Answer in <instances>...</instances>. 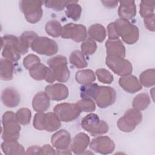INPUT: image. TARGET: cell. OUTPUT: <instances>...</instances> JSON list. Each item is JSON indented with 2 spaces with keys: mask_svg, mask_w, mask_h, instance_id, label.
I'll use <instances>...</instances> for the list:
<instances>
[{
  "mask_svg": "<svg viewBox=\"0 0 155 155\" xmlns=\"http://www.w3.org/2000/svg\"><path fill=\"white\" fill-rule=\"evenodd\" d=\"M142 114L140 111L136 108L128 110L117 122L118 128L125 133L133 131L141 122Z\"/></svg>",
  "mask_w": 155,
  "mask_h": 155,
  "instance_id": "obj_8",
  "label": "cell"
},
{
  "mask_svg": "<svg viewBox=\"0 0 155 155\" xmlns=\"http://www.w3.org/2000/svg\"><path fill=\"white\" fill-rule=\"evenodd\" d=\"M1 149L3 153L7 155L24 154L25 149L18 140L4 141L1 143Z\"/></svg>",
  "mask_w": 155,
  "mask_h": 155,
  "instance_id": "obj_24",
  "label": "cell"
},
{
  "mask_svg": "<svg viewBox=\"0 0 155 155\" xmlns=\"http://www.w3.org/2000/svg\"><path fill=\"white\" fill-rule=\"evenodd\" d=\"M105 47L107 56H118L123 58L125 56V47L119 39H108L105 42Z\"/></svg>",
  "mask_w": 155,
  "mask_h": 155,
  "instance_id": "obj_19",
  "label": "cell"
},
{
  "mask_svg": "<svg viewBox=\"0 0 155 155\" xmlns=\"http://www.w3.org/2000/svg\"><path fill=\"white\" fill-rule=\"evenodd\" d=\"M90 137L85 133L77 134L71 140L70 148L73 153L76 154H83L90 144Z\"/></svg>",
  "mask_w": 155,
  "mask_h": 155,
  "instance_id": "obj_17",
  "label": "cell"
},
{
  "mask_svg": "<svg viewBox=\"0 0 155 155\" xmlns=\"http://www.w3.org/2000/svg\"><path fill=\"white\" fill-rule=\"evenodd\" d=\"M19 47V38L12 35H5L1 38L2 56L4 59L17 62L21 58Z\"/></svg>",
  "mask_w": 155,
  "mask_h": 155,
  "instance_id": "obj_5",
  "label": "cell"
},
{
  "mask_svg": "<svg viewBox=\"0 0 155 155\" xmlns=\"http://www.w3.org/2000/svg\"><path fill=\"white\" fill-rule=\"evenodd\" d=\"M75 79L78 84L84 85L90 84L94 82L96 80V76L93 70L85 69L77 71L75 74Z\"/></svg>",
  "mask_w": 155,
  "mask_h": 155,
  "instance_id": "obj_27",
  "label": "cell"
},
{
  "mask_svg": "<svg viewBox=\"0 0 155 155\" xmlns=\"http://www.w3.org/2000/svg\"><path fill=\"white\" fill-rule=\"evenodd\" d=\"M53 111L60 120L64 122H70L75 120L81 113L76 104L71 103L58 104L55 105Z\"/></svg>",
  "mask_w": 155,
  "mask_h": 155,
  "instance_id": "obj_11",
  "label": "cell"
},
{
  "mask_svg": "<svg viewBox=\"0 0 155 155\" xmlns=\"http://www.w3.org/2000/svg\"><path fill=\"white\" fill-rule=\"evenodd\" d=\"M16 119L18 122L23 125L30 123L31 117V112L27 108H21L16 113Z\"/></svg>",
  "mask_w": 155,
  "mask_h": 155,
  "instance_id": "obj_37",
  "label": "cell"
},
{
  "mask_svg": "<svg viewBox=\"0 0 155 155\" xmlns=\"http://www.w3.org/2000/svg\"><path fill=\"white\" fill-rule=\"evenodd\" d=\"M119 37L127 44H135L139 38V30L138 27L131 24L128 20L117 19L114 21Z\"/></svg>",
  "mask_w": 155,
  "mask_h": 155,
  "instance_id": "obj_4",
  "label": "cell"
},
{
  "mask_svg": "<svg viewBox=\"0 0 155 155\" xmlns=\"http://www.w3.org/2000/svg\"><path fill=\"white\" fill-rule=\"evenodd\" d=\"M50 98L45 91H39L33 97L32 100V107L37 113L47 111L50 105Z\"/></svg>",
  "mask_w": 155,
  "mask_h": 155,
  "instance_id": "obj_21",
  "label": "cell"
},
{
  "mask_svg": "<svg viewBox=\"0 0 155 155\" xmlns=\"http://www.w3.org/2000/svg\"><path fill=\"white\" fill-rule=\"evenodd\" d=\"M143 22L145 27L148 30L150 31H154V14L143 18Z\"/></svg>",
  "mask_w": 155,
  "mask_h": 155,
  "instance_id": "obj_43",
  "label": "cell"
},
{
  "mask_svg": "<svg viewBox=\"0 0 155 155\" xmlns=\"http://www.w3.org/2000/svg\"><path fill=\"white\" fill-rule=\"evenodd\" d=\"M45 29L48 35L57 38L61 35L62 26L58 21L50 20L46 23Z\"/></svg>",
  "mask_w": 155,
  "mask_h": 155,
  "instance_id": "obj_33",
  "label": "cell"
},
{
  "mask_svg": "<svg viewBox=\"0 0 155 155\" xmlns=\"http://www.w3.org/2000/svg\"><path fill=\"white\" fill-rule=\"evenodd\" d=\"M87 33L90 38L99 42H102L106 38V30L105 27L100 24L91 25L88 28Z\"/></svg>",
  "mask_w": 155,
  "mask_h": 155,
  "instance_id": "obj_25",
  "label": "cell"
},
{
  "mask_svg": "<svg viewBox=\"0 0 155 155\" xmlns=\"http://www.w3.org/2000/svg\"><path fill=\"white\" fill-rule=\"evenodd\" d=\"M78 2V1H70L66 6V16L74 21L79 19L82 13V8Z\"/></svg>",
  "mask_w": 155,
  "mask_h": 155,
  "instance_id": "obj_28",
  "label": "cell"
},
{
  "mask_svg": "<svg viewBox=\"0 0 155 155\" xmlns=\"http://www.w3.org/2000/svg\"><path fill=\"white\" fill-rule=\"evenodd\" d=\"M47 63L53 71L56 81L64 83L69 79L70 72L68 68L67 59L65 56L57 55L48 59Z\"/></svg>",
  "mask_w": 155,
  "mask_h": 155,
  "instance_id": "obj_6",
  "label": "cell"
},
{
  "mask_svg": "<svg viewBox=\"0 0 155 155\" xmlns=\"http://www.w3.org/2000/svg\"><path fill=\"white\" fill-rule=\"evenodd\" d=\"M139 81L141 85L145 87H150L155 84V70L147 69L142 71L139 75Z\"/></svg>",
  "mask_w": 155,
  "mask_h": 155,
  "instance_id": "obj_31",
  "label": "cell"
},
{
  "mask_svg": "<svg viewBox=\"0 0 155 155\" xmlns=\"http://www.w3.org/2000/svg\"><path fill=\"white\" fill-rule=\"evenodd\" d=\"M2 139L4 141L18 140L20 136L21 126L16 114L12 111L5 112L2 117Z\"/></svg>",
  "mask_w": 155,
  "mask_h": 155,
  "instance_id": "obj_1",
  "label": "cell"
},
{
  "mask_svg": "<svg viewBox=\"0 0 155 155\" xmlns=\"http://www.w3.org/2000/svg\"><path fill=\"white\" fill-rule=\"evenodd\" d=\"M76 104L81 112H93L96 109L95 103L92 99H82Z\"/></svg>",
  "mask_w": 155,
  "mask_h": 155,
  "instance_id": "obj_38",
  "label": "cell"
},
{
  "mask_svg": "<svg viewBox=\"0 0 155 155\" xmlns=\"http://www.w3.org/2000/svg\"><path fill=\"white\" fill-rule=\"evenodd\" d=\"M151 102L150 97L147 93H142L138 94L133 99L132 106L139 111L144 110L148 108Z\"/></svg>",
  "mask_w": 155,
  "mask_h": 155,
  "instance_id": "obj_29",
  "label": "cell"
},
{
  "mask_svg": "<svg viewBox=\"0 0 155 155\" xmlns=\"http://www.w3.org/2000/svg\"><path fill=\"white\" fill-rule=\"evenodd\" d=\"M71 135L70 133L62 129L54 133L51 137V143L56 148L57 153L65 154H71L69 147L71 143Z\"/></svg>",
  "mask_w": 155,
  "mask_h": 155,
  "instance_id": "obj_12",
  "label": "cell"
},
{
  "mask_svg": "<svg viewBox=\"0 0 155 155\" xmlns=\"http://www.w3.org/2000/svg\"><path fill=\"white\" fill-rule=\"evenodd\" d=\"M70 1H46L44 2V4L47 8L53 9L56 11H61L66 7Z\"/></svg>",
  "mask_w": 155,
  "mask_h": 155,
  "instance_id": "obj_40",
  "label": "cell"
},
{
  "mask_svg": "<svg viewBox=\"0 0 155 155\" xmlns=\"http://www.w3.org/2000/svg\"><path fill=\"white\" fill-rule=\"evenodd\" d=\"M154 1H142L140 4V15L143 18L154 14Z\"/></svg>",
  "mask_w": 155,
  "mask_h": 155,
  "instance_id": "obj_35",
  "label": "cell"
},
{
  "mask_svg": "<svg viewBox=\"0 0 155 155\" xmlns=\"http://www.w3.org/2000/svg\"><path fill=\"white\" fill-rule=\"evenodd\" d=\"M118 2H119L116 1H101V3H102L105 7L109 8H115Z\"/></svg>",
  "mask_w": 155,
  "mask_h": 155,
  "instance_id": "obj_47",
  "label": "cell"
},
{
  "mask_svg": "<svg viewBox=\"0 0 155 155\" xmlns=\"http://www.w3.org/2000/svg\"><path fill=\"white\" fill-rule=\"evenodd\" d=\"M118 8V15L121 19H131L136 15V7L134 1H121Z\"/></svg>",
  "mask_w": 155,
  "mask_h": 155,
  "instance_id": "obj_22",
  "label": "cell"
},
{
  "mask_svg": "<svg viewBox=\"0 0 155 155\" xmlns=\"http://www.w3.org/2000/svg\"><path fill=\"white\" fill-rule=\"evenodd\" d=\"M38 37L37 33L33 31H25L22 33L19 39V53L25 54L28 52L29 47H31L33 42Z\"/></svg>",
  "mask_w": 155,
  "mask_h": 155,
  "instance_id": "obj_23",
  "label": "cell"
},
{
  "mask_svg": "<svg viewBox=\"0 0 155 155\" xmlns=\"http://www.w3.org/2000/svg\"><path fill=\"white\" fill-rule=\"evenodd\" d=\"M81 127L93 136L104 134L109 130L108 124L101 120L99 116L94 113H90L84 117L81 120Z\"/></svg>",
  "mask_w": 155,
  "mask_h": 155,
  "instance_id": "obj_3",
  "label": "cell"
},
{
  "mask_svg": "<svg viewBox=\"0 0 155 155\" xmlns=\"http://www.w3.org/2000/svg\"><path fill=\"white\" fill-rule=\"evenodd\" d=\"M14 66L13 62L1 59L0 62V78L2 81H10L13 79Z\"/></svg>",
  "mask_w": 155,
  "mask_h": 155,
  "instance_id": "obj_26",
  "label": "cell"
},
{
  "mask_svg": "<svg viewBox=\"0 0 155 155\" xmlns=\"http://www.w3.org/2000/svg\"><path fill=\"white\" fill-rule=\"evenodd\" d=\"M69 61L71 64L77 68H85L88 65V62L85 59L84 55L79 50H74L71 53Z\"/></svg>",
  "mask_w": 155,
  "mask_h": 155,
  "instance_id": "obj_32",
  "label": "cell"
},
{
  "mask_svg": "<svg viewBox=\"0 0 155 155\" xmlns=\"http://www.w3.org/2000/svg\"><path fill=\"white\" fill-rule=\"evenodd\" d=\"M41 147L38 146H31L27 148L26 154H39Z\"/></svg>",
  "mask_w": 155,
  "mask_h": 155,
  "instance_id": "obj_46",
  "label": "cell"
},
{
  "mask_svg": "<svg viewBox=\"0 0 155 155\" xmlns=\"http://www.w3.org/2000/svg\"><path fill=\"white\" fill-rule=\"evenodd\" d=\"M98 86L97 84L93 83L82 85L80 88V96L81 98L93 100Z\"/></svg>",
  "mask_w": 155,
  "mask_h": 155,
  "instance_id": "obj_34",
  "label": "cell"
},
{
  "mask_svg": "<svg viewBox=\"0 0 155 155\" xmlns=\"http://www.w3.org/2000/svg\"><path fill=\"white\" fill-rule=\"evenodd\" d=\"M96 74L98 80L104 84H110L113 81V74L104 68H99L96 70Z\"/></svg>",
  "mask_w": 155,
  "mask_h": 155,
  "instance_id": "obj_39",
  "label": "cell"
},
{
  "mask_svg": "<svg viewBox=\"0 0 155 155\" xmlns=\"http://www.w3.org/2000/svg\"><path fill=\"white\" fill-rule=\"evenodd\" d=\"M48 67L41 62L33 65L28 70L30 76L36 81H42L45 79Z\"/></svg>",
  "mask_w": 155,
  "mask_h": 155,
  "instance_id": "obj_30",
  "label": "cell"
},
{
  "mask_svg": "<svg viewBox=\"0 0 155 155\" xmlns=\"http://www.w3.org/2000/svg\"><path fill=\"white\" fill-rule=\"evenodd\" d=\"M39 62H41L40 59L34 54H30L26 56L23 59V65L28 70L33 65Z\"/></svg>",
  "mask_w": 155,
  "mask_h": 155,
  "instance_id": "obj_41",
  "label": "cell"
},
{
  "mask_svg": "<svg viewBox=\"0 0 155 155\" xmlns=\"http://www.w3.org/2000/svg\"><path fill=\"white\" fill-rule=\"evenodd\" d=\"M1 100L3 104L8 108H14L17 107L21 101L19 93L13 88H5L1 94Z\"/></svg>",
  "mask_w": 155,
  "mask_h": 155,
  "instance_id": "obj_20",
  "label": "cell"
},
{
  "mask_svg": "<svg viewBox=\"0 0 155 155\" xmlns=\"http://www.w3.org/2000/svg\"><path fill=\"white\" fill-rule=\"evenodd\" d=\"M119 84L122 88L129 93H135L142 88V85L137 78L131 74L120 78Z\"/></svg>",
  "mask_w": 155,
  "mask_h": 155,
  "instance_id": "obj_18",
  "label": "cell"
},
{
  "mask_svg": "<svg viewBox=\"0 0 155 155\" xmlns=\"http://www.w3.org/2000/svg\"><path fill=\"white\" fill-rule=\"evenodd\" d=\"M48 83H50L52 84L53 82H55L56 78L54 76V74L53 72V71L51 70V68H50L49 67H48V70H47V74L45 76V78L44 79Z\"/></svg>",
  "mask_w": 155,
  "mask_h": 155,
  "instance_id": "obj_45",
  "label": "cell"
},
{
  "mask_svg": "<svg viewBox=\"0 0 155 155\" xmlns=\"http://www.w3.org/2000/svg\"><path fill=\"white\" fill-rule=\"evenodd\" d=\"M45 92L51 100L56 101L65 99L69 94L67 86L61 83L47 85L45 88Z\"/></svg>",
  "mask_w": 155,
  "mask_h": 155,
  "instance_id": "obj_16",
  "label": "cell"
},
{
  "mask_svg": "<svg viewBox=\"0 0 155 155\" xmlns=\"http://www.w3.org/2000/svg\"><path fill=\"white\" fill-rule=\"evenodd\" d=\"M90 148L96 153L102 154L112 153L115 149L113 140L107 136H97L90 142Z\"/></svg>",
  "mask_w": 155,
  "mask_h": 155,
  "instance_id": "obj_15",
  "label": "cell"
},
{
  "mask_svg": "<svg viewBox=\"0 0 155 155\" xmlns=\"http://www.w3.org/2000/svg\"><path fill=\"white\" fill-rule=\"evenodd\" d=\"M105 63L110 69L119 76H125L130 75L133 71L131 63L128 60L123 58L107 56Z\"/></svg>",
  "mask_w": 155,
  "mask_h": 155,
  "instance_id": "obj_10",
  "label": "cell"
},
{
  "mask_svg": "<svg viewBox=\"0 0 155 155\" xmlns=\"http://www.w3.org/2000/svg\"><path fill=\"white\" fill-rule=\"evenodd\" d=\"M116 99L115 90L107 86H98L93 100L101 108H105L112 105Z\"/></svg>",
  "mask_w": 155,
  "mask_h": 155,
  "instance_id": "obj_14",
  "label": "cell"
},
{
  "mask_svg": "<svg viewBox=\"0 0 155 155\" xmlns=\"http://www.w3.org/2000/svg\"><path fill=\"white\" fill-rule=\"evenodd\" d=\"M61 36L64 39H71L77 42H82L87 39V28L82 24L70 22L62 27Z\"/></svg>",
  "mask_w": 155,
  "mask_h": 155,
  "instance_id": "obj_13",
  "label": "cell"
},
{
  "mask_svg": "<svg viewBox=\"0 0 155 155\" xmlns=\"http://www.w3.org/2000/svg\"><path fill=\"white\" fill-rule=\"evenodd\" d=\"M107 31H108V39L113 40V39H117L119 38V35L118 34V31L114 22H110L108 25Z\"/></svg>",
  "mask_w": 155,
  "mask_h": 155,
  "instance_id": "obj_42",
  "label": "cell"
},
{
  "mask_svg": "<svg viewBox=\"0 0 155 155\" xmlns=\"http://www.w3.org/2000/svg\"><path fill=\"white\" fill-rule=\"evenodd\" d=\"M61 120L54 112L37 113L33 119V127L38 130L53 132L61 126Z\"/></svg>",
  "mask_w": 155,
  "mask_h": 155,
  "instance_id": "obj_2",
  "label": "cell"
},
{
  "mask_svg": "<svg viewBox=\"0 0 155 155\" xmlns=\"http://www.w3.org/2000/svg\"><path fill=\"white\" fill-rule=\"evenodd\" d=\"M97 47L96 42L91 38L86 39L81 45V52L84 55L86 56L93 54L96 51Z\"/></svg>",
  "mask_w": 155,
  "mask_h": 155,
  "instance_id": "obj_36",
  "label": "cell"
},
{
  "mask_svg": "<svg viewBox=\"0 0 155 155\" xmlns=\"http://www.w3.org/2000/svg\"><path fill=\"white\" fill-rule=\"evenodd\" d=\"M43 3L44 2L41 1H21L19 2V7L28 22L35 24L41 20L43 15L42 8Z\"/></svg>",
  "mask_w": 155,
  "mask_h": 155,
  "instance_id": "obj_7",
  "label": "cell"
},
{
  "mask_svg": "<svg viewBox=\"0 0 155 155\" xmlns=\"http://www.w3.org/2000/svg\"><path fill=\"white\" fill-rule=\"evenodd\" d=\"M31 48L39 54L48 56L56 54L59 50L58 45L54 40L45 36H38L35 39Z\"/></svg>",
  "mask_w": 155,
  "mask_h": 155,
  "instance_id": "obj_9",
  "label": "cell"
},
{
  "mask_svg": "<svg viewBox=\"0 0 155 155\" xmlns=\"http://www.w3.org/2000/svg\"><path fill=\"white\" fill-rule=\"evenodd\" d=\"M56 154L54 149L49 144H45L41 147L39 154Z\"/></svg>",
  "mask_w": 155,
  "mask_h": 155,
  "instance_id": "obj_44",
  "label": "cell"
}]
</instances>
